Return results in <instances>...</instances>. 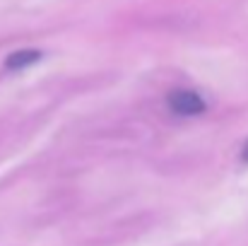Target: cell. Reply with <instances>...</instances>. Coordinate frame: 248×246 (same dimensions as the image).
<instances>
[{"mask_svg": "<svg viewBox=\"0 0 248 246\" xmlns=\"http://www.w3.org/2000/svg\"><path fill=\"white\" fill-rule=\"evenodd\" d=\"M41 58L39 51H15L5 58V68H12V70H19V68H27L31 63H36Z\"/></svg>", "mask_w": 248, "mask_h": 246, "instance_id": "7a4b0ae2", "label": "cell"}, {"mask_svg": "<svg viewBox=\"0 0 248 246\" xmlns=\"http://www.w3.org/2000/svg\"><path fill=\"white\" fill-rule=\"evenodd\" d=\"M169 106H171V111H176L181 116H198L205 111V101L200 99V94H195L190 89H173L169 94Z\"/></svg>", "mask_w": 248, "mask_h": 246, "instance_id": "6da1fadb", "label": "cell"}, {"mask_svg": "<svg viewBox=\"0 0 248 246\" xmlns=\"http://www.w3.org/2000/svg\"><path fill=\"white\" fill-rule=\"evenodd\" d=\"M241 160H244V162H248V143L244 145V150H241Z\"/></svg>", "mask_w": 248, "mask_h": 246, "instance_id": "3957f363", "label": "cell"}]
</instances>
